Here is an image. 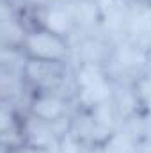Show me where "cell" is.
<instances>
[{"label": "cell", "mask_w": 151, "mask_h": 153, "mask_svg": "<svg viewBox=\"0 0 151 153\" xmlns=\"http://www.w3.org/2000/svg\"><path fill=\"white\" fill-rule=\"evenodd\" d=\"M20 53L23 59L70 64L73 59V45L70 38L55 34L41 25H30L25 29L20 43Z\"/></svg>", "instance_id": "1"}, {"label": "cell", "mask_w": 151, "mask_h": 153, "mask_svg": "<svg viewBox=\"0 0 151 153\" xmlns=\"http://www.w3.org/2000/svg\"><path fill=\"white\" fill-rule=\"evenodd\" d=\"M21 76L27 91H59L66 96H70L66 93L68 82H75L70 64L44 62L34 59H23Z\"/></svg>", "instance_id": "2"}, {"label": "cell", "mask_w": 151, "mask_h": 153, "mask_svg": "<svg viewBox=\"0 0 151 153\" xmlns=\"http://www.w3.org/2000/svg\"><path fill=\"white\" fill-rule=\"evenodd\" d=\"M73 98L66 96L59 91H29L27 93V107L23 112L29 116L46 121L50 125L62 123L71 117Z\"/></svg>", "instance_id": "3"}, {"label": "cell", "mask_w": 151, "mask_h": 153, "mask_svg": "<svg viewBox=\"0 0 151 153\" xmlns=\"http://www.w3.org/2000/svg\"><path fill=\"white\" fill-rule=\"evenodd\" d=\"M20 137H21V148L44 153H61V146L64 141V137L57 132L55 125L36 119L27 112H21Z\"/></svg>", "instance_id": "4"}, {"label": "cell", "mask_w": 151, "mask_h": 153, "mask_svg": "<svg viewBox=\"0 0 151 153\" xmlns=\"http://www.w3.org/2000/svg\"><path fill=\"white\" fill-rule=\"evenodd\" d=\"M114 48L109 41L98 36H85L78 41L73 48V57H76V64H100L109 66L112 61Z\"/></svg>", "instance_id": "5"}, {"label": "cell", "mask_w": 151, "mask_h": 153, "mask_svg": "<svg viewBox=\"0 0 151 153\" xmlns=\"http://www.w3.org/2000/svg\"><path fill=\"white\" fill-rule=\"evenodd\" d=\"M27 87L21 76V64L0 62V102L16 105L18 100L27 96Z\"/></svg>", "instance_id": "6"}, {"label": "cell", "mask_w": 151, "mask_h": 153, "mask_svg": "<svg viewBox=\"0 0 151 153\" xmlns=\"http://www.w3.org/2000/svg\"><path fill=\"white\" fill-rule=\"evenodd\" d=\"M71 9V16L75 22V30H89L94 29L96 25L101 23V7L98 4V0H82L78 4L70 5Z\"/></svg>", "instance_id": "7"}, {"label": "cell", "mask_w": 151, "mask_h": 153, "mask_svg": "<svg viewBox=\"0 0 151 153\" xmlns=\"http://www.w3.org/2000/svg\"><path fill=\"white\" fill-rule=\"evenodd\" d=\"M16 153H44V152H36V150H27V148H16Z\"/></svg>", "instance_id": "8"}, {"label": "cell", "mask_w": 151, "mask_h": 153, "mask_svg": "<svg viewBox=\"0 0 151 153\" xmlns=\"http://www.w3.org/2000/svg\"><path fill=\"white\" fill-rule=\"evenodd\" d=\"M55 2L64 4V5H73V4H78V2H82V0H55Z\"/></svg>", "instance_id": "9"}, {"label": "cell", "mask_w": 151, "mask_h": 153, "mask_svg": "<svg viewBox=\"0 0 151 153\" xmlns=\"http://www.w3.org/2000/svg\"><path fill=\"white\" fill-rule=\"evenodd\" d=\"M4 2H5V0H0V4H4Z\"/></svg>", "instance_id": "10"}, {"label": "cell", "mask_w": 151, "mask_h": 153, "mask_svg": "<svg viewBox=\"0 0 151 153\" xmlns=\"http://www.w3.org/2000/svg\"><path fill=\"white\" fill-rule=\"evenodd\" d=\"M11 153H16V152H14V150H11Z\"/></svg>", "instance_id": "11"}]
</instances>
